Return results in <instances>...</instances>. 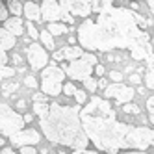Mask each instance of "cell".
<instances>
[{
  "label": "cell",
  "instance_id": "cell-28",
  "mask_svg": "<svg viewBox=\"0 0 154 154\" xmlns=\"http://www.w3.org/2000/svg\"><path fill=\"white\" fill-rule=\"evenodd\" d=\"M24 84H26L28 87H37V80L34 78V76H26V78H24Z\"/></svg>",
  "mask_w": 154,
  "mask_h": 154
},
{
  "label": "cell",
  "instance_id": "cell-18",
  "mask_svg": "<svg viewBox=\"0 0 154 154\" xmlns=\"http://www.w3.org/2000/svg\"><path fill=\"white\" fill-rule=\"evenodd\" d=\"M8 9L13 13V17H20L24 13V4L17 2V0H11V2H8Z\"/></svg>",
  "mask_w": 154,
  "mask_h": 154
},
{
  "label": "cell",
  "instance_id": "cell-7",
  "mask_svg": "<svg viewBox=\"0 0 154 154\" xmlns=\"http://www.w3.org/2000/svg\"><path fill=\"white\" fill-rule=\"evenodd\" d=\"M41 13L43 19L50 23H60V20H69V8L67 2H50V0H45L41 2Z\"/></svg>",
  "mask_w": 154,
  "mask_h": 154
},
{
  "label": "cell",
  "instance_id": "cell-30",
  "mask_svg": "<svg viewBox=\"0 0 154 154\" xmlns=\"http://www.w3.org/2000/svg\"><path fill=\"white\" fill-rule=\"evenodd\" d=\"M130 82H132V84H139V82H141V76H139V74H132V76H130Z\"/></svg>",
  "mask_w": 154,
  "mask_h": 154
},
{
  "label": "cell",
  "instance_id": "cell-27",
  "mask_svg": "<svg viewBox=\"0 0 154 154\" xmlns=\"http://www.w3.org/2000/svg\"><path fill=\"white\" fill-rule=\"evenodd\" d=\"M74 98H76V102H78V104H85V100H87V97H85L84 91H78V93L74 95Z\"/></svg>",
  "mask_w": 154,
  "mask_h": 154
},
{
  "label": "cell",
  "instance_id": "cell-39",
  "mask_svg": "<svg viewBox=\"0 0 154 154\" xmlns=\"http://www.w3.org/2000/svg\"><path fill=\"white\" fill-rule=\"evenodd\" d=\"M152 47H154V34H152Z\"/></svg>",
  "mask_w": 154,
  "mask_h": 154
},
{
  "label": "cell",
  "instance_id": "cell-21",
  "mask_svg": "<svg viewBox=\"0 0 154 154\" xmlns=\"http://www.w3.org/2000/svg\"><path fill=\"white\" fill-rule=\"evenodd\" d=\"M123 112L126 115H139V108L134 104H126V106H123Z\"/></svg>",
  "mask_w": 154,
  "mask_h": 154
},
{
  "label": "cell",
  "instance_id": "cell-8",
  "mask_svg": "<svg viewBox=\"0 0 154 154\" xmlns=\"http://www.w3.org/2000/svg\"><path fill=\"white\" fill-rule=\"evenodd\" d=\"M26 60L30 63V67L35 71H45L48 67V52L39 43H32L26 48Z\"/></svg>",
  "mask_w": 154,
  "mask_h": 154
},
{
  "label": "cell",
  "instance_id": "cell-2",
  "mask_svg": "<svg viewBox=\"0 0 154 154\" xmlns=\"http://www.w3.org/2000/svg\"><path fill=\"white\" fill-rule=\"evenodd\" d=\"M141 20L128 9L106 8L97 20H85L78 28V41L87 50L132 48V56L143 60L149 56L147 34Z\"/></svg>",
  "mask_w": 154,
  "mask_h": 154
},
{
  "label": "cell",
  "instance_id": "cell-34",
  "mask_svg": "<svg viewBox=\"0 0 154 154\" xmlns=\"http://www.w3.org/2000/svg\"><path fill=\"white\" fill-rule=\"evenodd\" d=\"M121 154H147V150H125Z\"/></svg>",
  "mask_w": 154,
  "mask_h": 154
},
{
  "label": "cell",
  "instance_id": "cell-15",
  "mask_svg": "<svg viewBox=\"0 0 154 154\" xmlns=\"http://www.w3.org/2000/svg\"><path fill=\"white\" fill-rule=\"evenodd\" d=\"M15 43H17V37L11 34V32H8L6 28H0V50L13 48Z\"/></svg>",
  "mask_w": 154,
  "mask_h": 154
},
{
  "label": "cell",
  "instance_id": "cell-33",
  "mask_svg": "<svg viewBox=\"0 0 154 154\" xmlns=\"http://www.w3.org/2000/svg\"><path fill=\"white\" fill-rule=\"evenodd\" d=\"M0 154H15V150L11 147H4L2 150H0Z\"/></svg>",
  "mask_w": 154,
  "mask_h": 154
},
{
  "label": "cell",
  "instance_id": "cell-38",
  "mask_svg": "<svg viewBox=\"0 0 154 154\" xmlns=\"http://www.w3.org/2000/svg\"><path fill=\"white\" fill-rule=\"evenodd\" d=\"M0 149H4V137H0Z\"/></svg>",
  "mask_w": 154,
  "mask_h": 154
},
{
  "label": "cell",
  "instance_id": "cell-11",
  "mask_svg": "<svg viewBox=\"0 0 154 154\" xmlns=\"http://www.w3.org/2000/svg\"><path fill=\"white\" fill-rule=\"evenodd\" d=\"M84 50L80 47H63L58 52H54V61H76L84 56Z\"/></svg>",
  "mask_w": 154,
  "mask_h": 154
},
{
  "label": "cell",
  "instance_id": "cell-25",
  "mask_svg": "<svg viewBox=\"0 0 154 154\" xmlns=\"http://www.w3.org/2000/svg\"><path fill=\"white\" fill-rule=\"evenodd\" d=\"M109 78L113 80V84H121V80H123V74L117 72V71H112V72H109Z\"/></svg>",
  "mask_w": 154,
  "mask_h": 154
},
{
  "label": "cell",
  "instance_id": "cell-16",
  "mask_svg": "<svg viewBox=\"0 0 154 154\" xmlns=\"http://www.w3.org/2000/svg\"><path fill=\"white\" fill-rule=\"evenodd\" d=\"M52 35H63V34H67V24H63V23H50L48 28H47Z\"/></svg>",
  "mask_w": 154,
  "mask_h": 154
},
{
  "label": "cell",
  "instance_id": "cell-37",
  "mask_svg": "<svg viewBox=\"0 0 154 154\" xmlns=\"http://www.w3.org/2000/svg\"><path fill=\"white\" fill-rule=\"evenodd\" d=\"M32 121V115H24V123H30Z\"/></svg>",
  "mask_w": 154,
  "mask_h": 154
},
{
  "label": "cell",
  "instance_id": "cell-32",
  "mask_svg": "<svg viewBox=\"0 0 154 154\" xmlns=\"http://www.w3.org/2000/svg\"><path fill=\"white\" fill-rule=\"evenodd\" d=\"M95 74L97 76H102L104 74V67H102V65H97V67H95Z\"/></svg>",
  "mask_w": 154,
  "mask_h": 154
},
{
  "label": "cell",
  "instance_id": "cell-29",
  "mask_svg": "<svg viewBox=\"0 0 154 154\" xmlns=\"http://www.w3.org/2000/svg\"><path fill=\"white\" fill-rule=\"evenodd\" d=\"M20 154H37V150H35V147H23Z\"/></svg>",
  "mask_w": 154,
  "mask_h": 154
},
{
  "label": "cell",
  "instance_id": "cell-24",
  "mask_svg": "<svg viewBox=\"0 0 154 154\" xmlns=\"http://www.w3.org/2000/svg\"><path fill=\"white\" fill-rule=\"evenodd\" d=\"M8 4H4V2H0V23H6V20L9 19L8 17Z\"/></svg>",
  "mask_w": 154,
  "mask_h": 154
},
{
  "label": "cell",
  "instance_id": "cell-17",
  "mask_svg": "<svg viewBox=\"0 0 154 154\" xmlns=\"http://www.w3.org/2000/svg\"><path fill=\"white\" fill-rule=\"evenodd\" d=\"M41 43H43V47L48 48V50H54V47H56V43L52 39V34L48 30H41Z\"/></svg>",
  "mask_w": 154,
  "mask_h": 154
},
{
  "label": "cell",
  "instance_id": "cell-4",
  "mask_svg": "<svg viewBox=\"0 0 154 154\" xmlns=\"http://www.w3.org/2000/svg\"><path fill=\"white\" fill-rule=\"evenodd\" d=\"M63 80L65 71L54 61L45 71H41V91L47 97H58L60 93H63Z\"/></svg>",
  "mask_w": 154,
  "mask_h": 154
},
{
  "label": "cell",
  "instance_id": "cell-23",
  "mask_svg": "<svg viewBox=\"0 0 154 154\" xmlns=\"http://www.w3.org/2000/svg\"><path fill=\"white\" fill-rule=\"evenodd\" d=\"M26 30H28V35H30L32 39L41 37V32H37V30L34 28V24H32V23H26Z\"/></svg>",
  "mask_w": 154,
  "mask_h": 154
},
{
  "label": "cell",
  "instance_id": "cell-6",
  "mask_svg": "<svg viewBox=\"0 0 154 154\" xmlns=\"http://www.w3.org/2000/svg\"><path fill=\"white\" fill-rule=\"evenodd\" d=\"M23 126H24V115L17 113L8 104H0V132L4 136L13 137L23 130Z\"/></svg>",
  "mask_w": 154,
  "mask_h": 154
},
{
  "label": "cell",
  "instance_id": "cell-5",
  "mask_svg": "<svg viewBox=\"0 0 154 154\" xmlns=\"http://www.w3.org/2000/svg\"><path fill=\"white\" fill-rule=\"evenodd\" d=\"M97 56L95 54H84V56L80 60H76V61H71L65 65V74H69L71 78L74 80H89L91 78V74L95 72V67H97Z\"/></svg>",
  "mask_w": 154,
  "mask_h": 154
},
{
  "label": "cell",
  "instance_id": "cell-13",
  "mask_svg": "<svg viewBox=\"0 0 154 154\" xmlns=\"http://www.w3.org/2000/svg\"><path fill=\"white\" fill-rule=\"evenodd\" d=\"M4 28L8 32H11L15 37L23 35V32H24V24H23V20H20V17H9L4 23Z\"/></svg>",
  "mask_w": 154,
  "mask_h": 154
},
{
  "label": "cell",
  "instance_id": "cell-10",
  "mask_svg": "<svg viewBox=\"0 0 154 154\" xmlns=\"http://www.w3.org/2000/svg\"><path fill=\"white\" fill-rule=\"evenodd\" d=\"M41 141V136H39V132L34 130V128H28V130H20L19 134H15L11 137V143L13 145H19L20 149L23 147H34L35 143Z\"/></svg>",
  "mask_w": 154,
  "mask_h": 154
},
{
  "label": "cell",
  "instance_id": "cell-3",
  "mask_svg": "<svg viewBox=\"0 0 154 154\" xmlns=\"http://www.w3.org/2000/svg\"><path fill=\"white\" fill-rule=\"evenodd\" d=\"M34 112L39 117L41 130L54 145L84 150L89 143L78 106H63L58 102H45L43 95H35Z\"/></svg>",
  "mask_w": 154,
  "mask_h": 154
},
{
  "label": "cell",
  "instance_id": "cell-22",
  "mask_svg": "<svg viewBox=\"0 0 154 154\" xmlns=\"http://www.w3.org/2000/svg\"><path fill=\"white\" fill-rule=\"evenodd\" d=\"M145 85L149 87V89H154V69H150L145 74Z\"/></svg>",
  "mask_w": 154,
  "mask_h": 154
},
{
  "label": "cell",
  "instance_id": "cell-35",
  "mask_svg": "<svg viewBox=\"0 0 154 154\" xmlns=\"http://www.w3.org/2000/svg\"><path fill=\"white\" fill-rule=\"evenodd\" d=\"M24 106H26V100H19V102H17V108H19V109H23Z\"/></svg>",
  "mask_w": 154,
  "mask_h": 154
},
{
  "label": "cell",
  "instance_id": "cell-1",
  "mask_svg": "<svg viewBox=\"0 0 154 154\" xmlns=\"http://www.w3.org/2000/svg\"><path fill=\"white\" fill-rule=\"evenodd\" d=\"M82 125L89 141L102 152L147 150L154 147V130L121 123L108 98L93 97L82 109Z\"/></svg>",
  "mask_w": 154,
  "mask_h": 154
},
{
  "label": "cell",
  "instance_id": "cell-19",
  "mask_svg": "<svg viewBox=\"0 0 154 154\" xmlns=\"http://www.w3.org/2000/svg\"><path fill=\"white\" fill-rule=\"evenodd\" d=\"M147 112H149V121L154 126V97H150L149 100H147Z\"/></svg>",
  "mask_w": 154,
  "mask_h": 154
},
{
  "label": "cell",
  "instance_id": "cell-31",
  "mask_svg": "<svg viewBox=\"0 0 154 154\" xmlns=\"http://www.w3.org/2000/svg\"><path fill=\"white\" fill-rule=\"evenodd\" d=\"M72 154H98V152H95V150H87V149H84V150H74Z\"/></svg>",
  "mask_w": 154,
  "mask_h": 154
},
{
  "label": "cell",
  "instance_id": "cell-12",
  "mask_svg": "<svg viewBox=\"0 0 154 154\" xmlns=\"http://www.w3.org/2000/svg\"><path fill=\"white\" fill-rule=\"evenodd\" d=\"M24 13L26 19L30 20H41L43 13H41V2H24Z\"/></svg>",
  "mask_w": 154,
  "mask_h": 154
},
{
  "label": "cell",
  "instance_id": "cell-26",
  "mask_svg": "<svg viewBox=\"0 0 154 154\" xmlns=\"http://www.w3.org/2000/svg\"><path fill=\"white\" fill-rule=\"evenodd\" d=\"M84 85H85L89 91H95V89H97V80H95V78H89V80L84 82Z\"/></svg>",
  "mask_w": 154,
  "mask_h": 154
},
{
  "label": "cell",
  "instance_id": "cell-9",
  "mask_svg": "<svg viewBox=\"0 0 154 154\" xmlns=\"http://www.w3.org/2000/svg\"><path fill=\"white\" fill-rule=\"evenodd\" d=\"M134 95H136L134 89L125 85V84H112V85H108L106 91H104V98H113L115 102H121L123 106L130 104Z\"/></svg>",
  "mask_w": 154,
  "mask_h": 154
},
{
  "label": "cell",
  "instance_id": "cell-36",
  "mask_svg": "<svg viewBox=\"0 0 154 154\" xmlns=\"http://www.w3.org/2000/svg\"><path fill=\"white\" fill-rule=\"evenodd\" d=\"M147 6H149V8H150V11H152V13H154V0H150V2H147Z\"/></svg>",
  "mask_w": 154,
  "mask_h": 154
},
{
  "label": "cell",
  "instance_id": "cell-20",
  "mask_svg": "<svg viewBox=\"0 0 154 154\" xmlns=\"http://www.w3.org/2000/svg\"><path fill=\"white\" fill-rule=\"evenodd\" d=\"M63 93L67 95V97H74L78 91H76V87H74V84H72V82H67V84L63 85Z\"/></svg>",
  "mask_w": 154,
  "mask_h": 154
},
{
  "label": "cell",
  "instance_id": "cell-14",
  "mask_svg": "<svg viewBox=\"0 0 154 154\" xmlns=\"http://www.w3.org/2000/svg\"><path fill=\"white\" fill-rule=\"evenodd\" d=\"M91 2H67V8H69V11L72 15H89L91 13Z\"/></svg>",
  "mask_w": 154,
  "mask_h": 154
}]
</instances>
